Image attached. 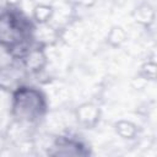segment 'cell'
<instances>
[{
	"instance_id": "6da1fadb",
	"label": "cell",
	"mask_w": 157,
	"mask_h": 157,
	"mask_svg": "<svg viewBox=\"0 0 157 157\" xmlns=\"http://www.w3.org/2000/svg\"><path fill=\"white\" fill-rule=\"evenodd\" d=\"M29 39V23L17 13L0 17V43L10 50L25 49Z\"/></svg>"
},
{
	"instance_id": "7a4b0ae2",
	"label": "cell",
	"mask_w": 157,
	"mask_h": 157,
	"mask_svg": "<svg viewBox=\"0 0 157 157\" xmlns=\"http://www.w3.org/2000/svg\"><path fill=\"white\" fill-rule=\"evenodd\" d=\"M43 109V99L39 96V92L34 90H21L15 97V110L18 112V115L26 119H34L37 115H40Z\"/></svg>"
}]
</instances>
